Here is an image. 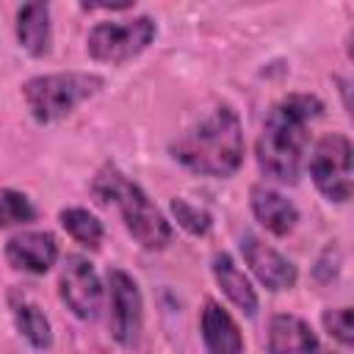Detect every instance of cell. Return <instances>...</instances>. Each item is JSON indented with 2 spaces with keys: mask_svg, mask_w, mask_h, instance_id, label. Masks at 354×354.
Listing matches in <instances>:
<instances>
[{
  "mask_svg": "<svg viewBox=\"0 0 354 354\" xmlns=\"http://www.w3.org/2000/svg\"><path fill=\"white\" fill-rule=\"evenodd\" d=\"M158 33L152 17H130V19H105L97 22L86 36V50L94 61L102 64H127L141 55Z\"/></svg>",
  "mask_w": 354,
  "mask_h": 354,
  "instance_id": "5b68a950",
  "label": "cell"
},
{
  "mask_svg": "<svg viewBox=\"0 0 354 354\" xmlns=\"http://www.w3.org/2000/svg\"><path fill=\"white\" fill-rule=\"evenodd\" d=\"M310 177L329 202L351 199V141L343 133H326L315 141Z\"/></svg>",
  "mask_w": 354,
  "mask_h": 354,
  "instance_id": "8992f818",
  "label": "cell"
},
{
  "mask_svg": "<svg viewBox=\"0 0 354 354\" xmlns=\"http://www.w3.org/2000/svg\"><path fill=\"white\" fill-rule=\"evenodd\" d=\"M6 260L11 268L25 274H47L58 260V241L44 230L17 232L6 241Z\"/></svg>",
  "mask_w": 354,
  "mask_h": 354,
  "instance_id": "9c48e42d",
  "label": "cell"
},
{
  "mask_svg": "<svg viewBox=\"0 0 354 354\" xmlns=\"http://www.w3.org/2000/svg\"><path fill=\"white\" fill-rule=\"evenodd\" d=\"M324 329L329 337H335L340 346H351V307H329L321 315Z\"/></svg>",
  "mask_w": 354,
  "mask_h": 354,
  "instance_id": "ffe728a7",
  "label": "cell"
},
{
  "mask_svg": "<svg viewBox=\"0 0 354 354\" xmlns=\"http://www.w3.org/2000/svg\"><path fill=\"white\" fill-rule=\"evenodd\" d=\"M105 80L91 72H53V75H36L22 83V97L30 111V116L39 124L58 122L69 116L80 102L100 94Z\"/></svg>",
  "mask_w": 354,
  "mask_h": 354,
  "instance_id": "277c9868",
  "label": "cell"
},
{
  "mask_svg": "<svg viewBox=\"0 0 354 354\" xmlns=\"http://www.w3.org/2000/svg\"><path fill=\"white\" fill-rule=\"evenodd\" d=\"M91 194L100 205H113L127 227V232L144 249H166L171 243V224L155 207V202L113 163H105L94 183Z\"/></svg>",
  "mask_w": 354,
  "mask_h": 354,
  "instance_id": "3957f363",
  "label": "cell"
},
{
  "mask_svg": "<svg viewBox=\"0 0 354 354\" xmlns=\"http://www.w3.org/2000/svg\"><path fill=\"white\" fill-rule=\"evenodd\" d=\"M36 218V207L30 205V199L14 188H0V230L6 227H17V224H28Z\"/></svg>",
  "mask_w": 354,
  "mask_h": 354,
  "instance_id": "ac0fdd59",
  "label": "cell"
},
{
  "mask_svg": "<svg viewBox=\"0 0 354 354\" xmlns=\"http://www.w3.org/2000/svg\"><path fill=\"white\" fill-rule=\"evenodd\" d=\"M249 205L254 218L274 235H288L293 232L296 221H299V210L290 199H285L279 191L268 188V185H252L249 191Z\"/></svg>",
  "mask_w": 354,
  "mask_h": 354,
  "instance_id": "4fadbf2b",
  "label": "cell"
},
{
  "mask_svg": "<svg viewBox=\"0 0 354 354\" xmlns=\"http://www.w3.org/2000/svg\"><path fill=\"white\" fill-rule=\"evenodd\" d=\"M108 326L113 340L127 348L136 346L144 326V301L136 279L122 268L108 271Z\"/></svg>",
  "mask_w": 354,
  "mask_h": 354,
  "instance_id": "52a82bcc",
  "label": "cell"
},
{
  "mask_svg": "<svg viewBox=\"0 0 354 354\" xmlns=\"http://www.w3.org/2000/svg\"><path fill=\"white\" fill-rule=\"evenodd\" d=\"M199 329H202V343H205L207 354H241L243 351V335H241L238 324L213 299L205 301Z\"/></svg>",
  "mask_w": 354,
  "mask_h": 354,
  "instance_id": "7c38bea8",
  "label": "cell"
},
{
  "mask_svg": "<svg viewBox=\"0 0 354 354\" xmlns=\"http://www.w3.org/2000/svg\"><path fill=\"white\" fill-rule=\"evenodd\" d=\"M241 252H243L246 266L257 277V282L266 285L268 290H288V288L296 285V279H299L296 266L288 257H282L274 246L263 243L254 235H246L241 241Z\"/></svg>",
  "mask_w": 354,
  "mask_h": 354,
  "instance_id": "30bf717a",
  "label": "cell"
},
{
  "mask_svg": "<svg viewBox=\"0 0 354 354\" xmlns=\"http://www.w3.org/2000/svg\"><path fill=\"white\" fill-rule=\"evenodd\" d=\"M171 158L194 174L230 177L243 163V130L230 105L216 108L199 124L188 127L174 144Z\"/></svg>",
  "mask_w": 354,
  "mask_h": 354,
  "instance_id": "7a4b0ae2",
  "label": "cell"
},
{
  "mask_svg": "<svg viewBox=\"0 0 354 354\" xmlns=\"http://www.w3.org/2000/svg\"><path fill=\"white\" fill-rule=\"evenodd\" d=\"M324 111V102L315 94H288L279 100L257 136V166L266 177L277 183L293 185L299 180L307 141H310V122L318 119Z\"/></svg>",
  "mask_w": 354,
  "mask_h": 354,
  "instance_id": "6da1fadb",
  "label": "cell"
},
{
  "mask_svg": "<svg viewBox=\"0 0 354 354\" xmlns=\"http://www.w3.org/2000/svg\"><path fill=\"white\" fill-rule=\"evenodd\" d=\"M17 39L22 50L33 58L50 53L53 25H50V6L47 3H25L17 11Z\"/></svg>",
  "mask_w": 354,
  "mask_h": 354,
  "instance_id": "5bb4252c",
  "label": "cell"
},
{
  "mask_svg": "<svg viewBox=\"0 0 354 354\" xmlns=\"http://www.w3.org/2000/svg\"><path fill=\"white\" fill-rule=\"evenodd\" d=\"M171 216H174V221L185 230V232H191V235H207L210 232V227H213V216L205 210V207H199V205H191L188 199H171Z\"/></svg>",
  "mask_w": 354,
  "mask_h": 354,
  "instance_id": "d6986e66",
  "label": "cell"
},
{
  "mask_svg": "<svg viewBox=\"0 0 354 354\" xmlns=\"http://www.w3.org/2000/svg\"><path fill=\"white\" fill-rule=\"evenodd\" d=\"M58 293H61V301L80 321L97 318L102 307V282L94 266L83 254H66L58 277Z\"/></svg>",
  "mask_w": 354,
  "mask_h": 354,
  "instance_id": "ba28073f",
  "label": "cell"
},
{
  "mask_svg": "<svg viewBox=\"0 0 354 354\" xmlns=\"http://www.w3.org/2000/svg\"><path fill=\"white\" fill-rule=\"evenodd\" d=\"M213 277H216L221 293H224L241 313H246L249 318L257 313V293H254L249 277L235 266V260H232L227 252H218V254L213 257Z\"/></svg>",
  "mask_w": 354,
  "mask_h": 354,
  "instance_id": "9a60e30c",
  "label": "cell"
},
{
  "mask_svg": "<svg viewBox=\"0 0 354 354\" xmlns=\"http://www.w3.org/2000/svg\"><path fill=\"white\" fill-rule=\"evenodd\" d=\"M11 315H14V324L19 329V335L39 351L50 348L53 346V329H50V321L47 315L39 310V304H33L28 296L22 293H11Z\"/></svg>",
  "mask_w": 354,
  "mask_h": 354,
  "instance_id": "2e32d148",
  "label": "cell"
},
{
  "mask_svg": "<svg viewBox=\"0 0 354 354\" xmlns=\"http://www.w3.org/2000/svg\"><path fill=\"white\" fill-rule=\"evenodd\" d=\"M61 218V227L80 243V246H88V249H100L102 243V221L88 213L86 207H64L58 213Z\"/></svg>",
  "mask_w": 354,
  "mask_h": 354,
  "instance_id": "e0dca14e",
  "label": "cell"
},
{
  "mask_svg": "<svg viewBox=\"0 0 354 354\" xmlns=\"http://www.w3.org/2000/svg\"><path fill=\"white\" fill-rule=\"evenodd\" d=\"M268 354H326L310 329V324L299 315L279 313L268 321Z\"/></svg>",
  "mask_w": 354,
  "mask_h": 354,
  "instance_id": "8fae6325",
  "label": "cell"
}]
</instances>
